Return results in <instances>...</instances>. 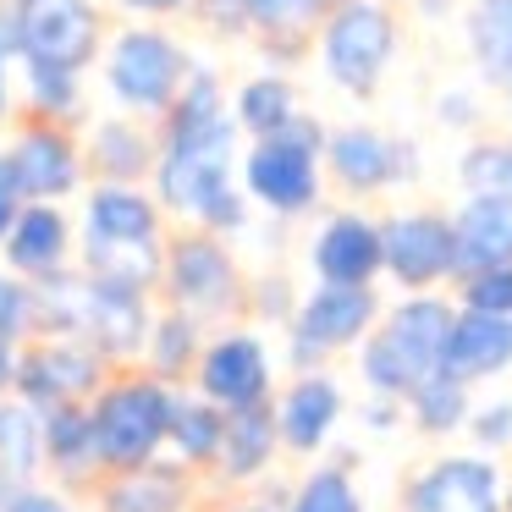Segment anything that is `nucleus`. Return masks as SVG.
Returning <instances> with one entry per match:
<instances>
[{
	"label": "nucleus",
	"mask_w": 512,
	"mask_h": 512,
	"mask_svg": "<svg viewBox=\"0 0 512 512\" xmlns=\"http://www.w3.org/2000/svg\"><path fill=\"white\" fill-rule=\"evenodd\" d=\"M6 160H12V171H17V188H23V199L61 204V199H72V193L89 182L78 127L45 122V116H23V122L12 127Z\"/></svg>",
	"instance_id": "nucleus-11"
},
{
	"label": "nucleus",
	"mask_w": 512,
	"mask_h": 512,
	"mask_svg": "<svg viewBox=\"0 0 512 512\" xmlns=\"http://www.w3.org/2000/svg\"><path fill=\"white\" fill-rule=\"evenodd\" d=\"M457 309L512 314V259H507V265H485V270L457 276Z\"/></svg>",
	"instance_id": "nucleus-37"
},
{
	"label": "nucleus",
	"mask_w": 512,
	"mask_h": 512,
	"mask_svg": "<svg viewBox=\"0 0 512 512\" xmlns=\"http://www.w3.org/2000/svg\"><path fill=\"white\" fill-rule=\"evenodd\" d=\"M364 424H369L375 435L397 430V424H402V402H397V397H375V391H369V402H364Z\"/></svg>",
	"instance_id": "nucleus-47"
},
{
	"label": "nucleus",
	"mask_w": 512,
	"mask_h": 512,
	"mask_svg": "<svg viewBox=\"0 0 512 512\" xmlns=\"http://www.w3.org/2000/svg\"><path fill=\"white\" fill-rule=\"evenodd\" d=\"M149 325H155V320H149L144 287H127V281L89 276L78 336H83V342H89L100 358H133V353H144Z\"/></svg>",
	"instance_id": "nucleus-16"
},
{
	"label": "nucleus",
	"mask_w": 512,
	"mask_h": 512,
	"mask_svg": "<svg viewBox=\"0 0 512 512\" xmlns=\"http://www.w3.org/2000/svg\"><path fill=\"white\" fill-rule=\"evenodd\" d=\"M39 452H45V468H56L61 479L83 485V479L100 468L89 408H83V402H56V408H39Z\"/></svg>",
	"instance_id": "nucleus-25"
},
{
	"label": "nucleus",
	"mask_w": 512,
	"mask_h": 512,
	"mask_svg": "<svg viewBox=\"0 0 512 512\" xmlns=\"http://www.w3.org/2000/svg\"><path fill=\"white\" fill-rule=\"evenodd\" d=\"M160 199L144 182H94L83 204V237L94 243H155L160 237Z\"/></svg>",
	"instance_id": "nucleus-22"
},
{
	"label": "nucleus",
	"mask_w": 512,
	"mask_h": 512,
	"mask_svg": "<svg viewBox=\"0 0 512 512\" xmlns=\"http://www.w3.org/2000/svg\"><path fill=\"white\" fill-rule=\"evenodd\" d=\"M232 512H281V507H270V501H243V507H232Z\"/></svg>",
	"instance_id": "nucleus-50"
},
{
	"label": "nucleus",
	"mask_w": 512,
	"mask_h": 512,
	"mask_svg": "<svg viewBox=\"0 0 512 512\" xmlns=\"http://www.w3.org/2000/svg\"><path fill=\"white\" fill-rule=\"evenodd\" d=\"M0 512H72L67 501L56 496V490H39V485H23L12 490V496L0 501Z\"/></svg>",
	"instance_id": "nucleus-43"
},
{
	"label": "nucleus",
	"mask_w": 512,
	"mask_h": 512,
	"mask_svg": "<svg viewBox=\"0 0 512 512\" xmlns=\"http://www.w3.org/2000/svg\"><path fill=\"white\" fill-rule=\"evenodd\" d=\"M463 39L468 56H474V72L501 89L512 78V0H474L463 12Z\"/></svg>",
	"instance_id": "nucleus-29"
},
{
	"label": "nucleus",
	"mask_w": 512,
	"mask_h": 512,
	"mask_svg": "<svg viewBox=\"0 0 512 512\" xmlns=\"http://www.w3.org/2000/svg\"><path fill=\"white\" fill-rule=\"evenodd\" d=\"M188 507V479L182 468H133V474H111L100 490V512H182Z\"/></svg>",
	"instance_id": "nucleus-30"
},
{
	"label": "nucleus",
	"mask_w": 512,
	"mask_h": 512,
	"mask_svg": "<svg viewBox=\"0 0 512 512\" xmlns=\"http://www.w3.org/2000/svg\"><path fill=\"white\" fill-rule=\"evenodd\" d=\"M248 303L259 309V320H292V309H298V298H292V287H287L281 276H265Z\"/></svg>",
	"instance_id": "nucleus-42"
},
{
	"label": "nucleus",
	"mask_w": 512,
	"mask_h": 512,
	"mask_svg": "<svg viewBox=\"0 0 512 512\" xmlns=\"http://www.w3.org/2000/svg\"><path fill=\"white\" fill-rule=\"evenodd\" d=\"M391 6H397V0H391Z\"/></svg>",
	"instance_id": "nucleus-53"
},
{
	"label": "nucleus",
	"mask_w": 512,
	"mask_h": 512,
	"mask_svg": "<svg viewBox=\"0 0 512 512\" xmlns=\"http://www.w3.org/2000/svg\"><path fill=\"white\" fill-rule=\"evenodd\" d=\"M34 331V281L0 270V336H23Z\"/></svg>",
	"instance_id": "nucleus-39"
},
{
	"label": "nucleus",
	"mask_w": 512,
	"mask_h": 512,
	"mask_svg": "<svg viewBox=\"0 0 512 512\" xmlns=\"http://www.w3.org/2000/svg\"><path fill=\"white\" fill-rule=\"evenodd\" d=\"M501 89H507V116H512V78H507V83H501Z\"/></svg>",
	"instance_id": "nucleus-52"
},
{
	"label": "nucleus",
	"mask_w": 512,
	"mask_h": 512,
	"mask_svg": "<svg viewBox=\"0 0 512 512\" xmlns=\"http://www.w3.org/2000/svg\"><path fill=\"white\" fill-rule=\"evenodd\" d=\"M325 133L331 127H320V116L298 111L281 133L248 138V149L237 155V182H243L248 204H259L276 221L309 215L320 204V182H325V166H320Z\"/></svg>",
	"instance_id": "nucleus-3"
},
{
	"label": "nucleus",
	"mask_w": 512,
	"mask_h": 512,
	"mask_svg": "<svg viewBox=\"0 0 512 512\" xmlns=\"http://www.w3.org/2000/svg\"><path fill=\"white\" fill-rule=\"evenodd\" d=\"M199 320L193 314H166V320H155L149 325V342H144V353H149V364H155V375L160 380H182V375H193V364H199Z\"/></svg>",
	"instance_id": "nucleus-34"
},
{
	"label": "nucleus",
	"mask_w": 512,
	"mask_h": 512,
	"mask_svg": "<svg viewBox=\"0 0 512 512\" xmlns=\"http://www.w3.org/2000/svg\"><path fill=\"white\" fill-rule=\"evenodd\" d=\"M457 182L463 193H512V144H468Z\"/></svg>",
	"instance_id": "nucleus-36"
},
{
	"label": "nucleus",
	"mask_w": 512,
	"mask_h": 512,
	"mask_svg": "<svg viewBox=\"0 0 512 512\" xmlns=\"http://www.w3.org/2000/svg\"><path fill=\"white\" fill-rule=\"evenodd\" d=\"M160 155H155V199L160 210L182 215L188 226H204L215 237H232L248 226V193L237 182V133L232 100L221 89V72L193 61L177 100L155 122Z\"/></svg>",
	"instance_id": "nucleus-1"
},
{
	"label": "nucleus",
	"mask_w": 512,
	"mask_h": 512,
	"mask_svg": "<svg viewBox=\"0 0 512 512\" xmlns=\"http://www.w3.org/2000/svg\"><path fill=\"white\" fill-rule=\"evenodd\" d=\"M452 320H457V303H446L441 292H408L402 303L380 309L375 331L358 342V375H364V391L402 402L424 375L441 369Z\"/></svg>",
	"instance_id": "nucleus-2"
},
{
	"label": "nucleus",
	"mask_w": 512,
	"mask_h": 512,
	"mask_svg": "<svg viewBox=\"0 0 512 512\" xmlns=\"http://www.w3.org/2000/svg\"><path fill=\"white\" fill-rule=\"evenodd\" d=\"M320 166L342 193L369 199V193H386V188H397V182L419 177V144L353 122V127H331V133H325Z\"/></svg>",
	"instance_id": "nucleus-10"
},
{
	"label": "nucleus",
	"mask_w": 512,
	"mask_h": 512,
	"mask_svg": "<svg viewBox=\"0 0 512 512\" xmlns=\"http://www.w3.org/2000/svg\"><path fill=\"white\" fill-rule=\"evenodd\" d=\"M380 320V292L375 287H336V281H320L309 298H298L292 309V342L287 358L292 369H320L331 353H347L358 347Z\"/></svg>",
	"instance_id": "nucleus-9"
},
{
	"label": "nucleus",
	"mask_w": 512,
	"mask_h": 512,
	"mask_svg": "<svg viewBox=\"0 0 512 512\" xmlns=\"http://www.w3.org/2000/svg\"><path fill=\"white\" fill-rule=\"evenodd\" d=\"M298 111H303L298 89H292V78H287V72H276V67L243 78V83H237V94H232V122H237V133H243V138L281 133Z\"/></svg>",
	"instance_id": "nucleus-26"
},
{
	"label": "nucleus",
	"mask_w": 512,
	"mask_h": 512,
	"mask_svg": "<svg viewBox=\"0 0 512 512\" xmlns=\"http://www.w3.org/2000/svg\"><path fill=\"white\" fill-rule=\"evenodd\" d=\"M435 116H441L446 127H474L479 105H474V94H468V89H452V94H441V100H435Z\"/></svg>",
	"instance_id": "nucleus-46"
},
{
	"label": "nucleus",
	"mask_w": 512,
	"mask_h": 512,
	"mask_svg": "<svg viewBox=\"0 0 512 512\" xmlns=\"http://www.w3.org/2000/svg\"><path fill=\"white\" fill-rule=\"evenodd\" d=\"M17 116V34H12V17L0 6V122Z\"/></svg>",
	"instance_id": "nucleus-41"
},
{
	"label": "nucleus",
	"mask_w": 512,
	"mask_h": 512,
	"mask_svg": "<svg viewBox=\"0 0 512 512\" xmlns=\"http://www.w3.org/2000/svg\"><path fill=\"white\" fill-rule=\"evenodd\" d=\"M221 430H226V413L215 408L210 397H177V391H171L166 441L177 446V457H182L188 468L215 463V452H221Z\"/></svg>",
	"instance_id": "nucleus-31"
},
{
	"label": "nucleus",
	"mask_w": 512,
	"mask_h": 512,
	"mask_svg": "<svg viewBox=\"0 0 512 512\" xmlns=\"http://www.w3.org/2000/svg\"><path fill=\"white\" fill-rule=\"evenodd\" d=\"M127 17H144V23H166V17H188L193 0H116Z\"/></svg>",
	"instance_id": "nucleus-45"
},
{
	"label": "nucleus",
	"mask_w": 512,
	"mask_h": 512,
	"mask_svg": "<svg viewBox=\"0 0 512 512\" xmlns=\"http://www.w3.org/2000/svg\"><path fill=\"white\" fill-rule=\"evenodd\" d=\"M17 353H23V342H17V336H0V397H6L12 380H17Z\"/></svg>",
	"instance_id": "nucleus-48"
},
{
	"label": "nucleus",
	"mask_w": 512,
	"mask_h": 512,
	"mask_svg": "<svg viewBox=\"0 0 512 512\" xmlns=\"http://www.w3.org/2000/svg\"><path fill=\"white\" fill-rule=\"evenodd\" d=\"M441 369L463 386L474 380H496L512 369V314H479V309H457L452 336H446Z\"/></svg>",
	"instance_id": "nucleus-21"
},
{
	"label": "nucleus",
	"mask_w": 512,
	"mask_h": 512,
	"mask_svg": "<svg viewBox=\"0 0 512 512\" xmlns=\"http://www.w3.org/2000/svg\"><path fill=\"white\" fill-rule=\"evenodd\" d=\"M402 512H501V468L485 452H452L402 485Z\"/></svg>",
	"instance_id": "nucleus-14"
},
{
	"label": "nucleus",
	"mask_w": 512,
	"mask_h": 512,
	"mask_svg": "<svg viewBox=\"0 0 512 512\" xmlns=\"http://www.w3.org/2000/svg\"><path fill=\"white\" fill-rule=\"evenodd\" d=\"M452 248H457V276L485 270V265H507L512 259V193H468L452 215Z\"/></svg>",
	"instance_id": "nucleus-23"
},
{
	"label": "nucleus",
	"mask_w": 512,
	"mask_h": 512,
	"mask_svg": "<svg viewBox=\"0 0 512 512\" xmlns=\"http://www.w3.org/2000/svg\"><path fill=\"white\" fill-rule=\"evenodd\" d=\"M89 419H94L100 474H133V468L155 463L160 441H166L171 386L160 375L111 380V386L100 391V402L89 408Z\"/></svg>",
	"instance_id": "nucleus-6"
},
{
	"label": "nucleus",
	"mask_w": 512,
	"mask_h": 512,
	"mask_svg": "<svg viewBox=\"0 0 512 512\" xmlns=\"http://www.w3.org/2000/svg\"><path fill=\"white\" fill-rule=\"evenodd\" d=\"M100 375H105V358L83 336H45V342L17 353L12 391L39 413V408H56V402H83L89 391H100Z\"/></svg>",
	"instance_id": "nucleus-13"
},
{
	"label": "nucleus",
	"mask_w": 512,
	"mask_h": 512,
	"mask_svg": "<svg viewBox=\"0 0 512 512\" xmlns=\"http://www.w3.org/2000/svg\"><path fill=\"white\" fill-rule=\"evenodd\" d=\"M380 276H391L402 292H435L457 276L452 215L402 210L380 221Z\"/></svg>",
	"instance_id": "nucleus-12"
},
{
	"label": "nucleus",
	"mask_w": 512,
	"mask_h": 512,
	"mask_svg": "<svg viewBox=\"0 0 512 512\" xmlns=\"http://www.w3.org/2000/svg\"><path fill=\"white\" fill-rule=\"evenodd\" d=\"M468 408H474L468 386H463V380H452L446 369L424 375L419 386L402 397V413H408V419L419 424L424 435H457V430L468 424Z\"/></svg>",
	"instance_id": "nucleus-33"
},
{
	"label": "nucleus",
	"mask_w": 512,
	"mask_h": 512,
	"mask_svg": "<svg viewBox=\"0 0 512 512\" xmlns=\"http://www.w3.org/2000/svg\"><path fill=\"white\" fill-rule=\"evenodd\" d=\"M501 512H512V479L501 485Z\"/></svg>",
	"instance_id": "nucleus-51"
},
{
	"label": "nucleus",
	"mask_w": 512,
	"mask_h": 512,
	"mask_svg": "<svg viewBox=\"0 0 512 512\" xmlns=\"http://www.w3.org/2000/svg\"><path fill=\"white\" fill-rule=\"evenodd\" d=\"M210 34L221 39H248V12H243V0H193V12Z\"/></svg>",
	"instance_id": "nucleus-40"
},
{
	"label": "nucleus",
	"mask_w": 512,
	"mask_h": 512,
	"mask_svg": "<svg viewBox=\"0 0 512 512\" xmlns=\"http://www.w3.org/2000/svg\"><path fill=\"white\" fill-rule=\"evenodd\" d=\"M397 12L391 0H336L314 28V56L331 89L347 100H369L386 83V67L397 56Z\"/></svg>",
	"instance_id": "nucleus-5"
},
{
	"label": "nucleus",
	"mask_w": 512,
	"mask_h": 512,
	"mask_svg": "<svg viewBox=\"0 0 512 512\" xmlns=\"http://www.w3.org/2000/svg\"><path fill=\"white\" fill-rule=\"evenodd\" d=\"M17 83H23V116H45V122H67V127H78L89 116L83 72L50 67V61H17Z\"/></svg>",
	"instance_id": "nucleus-27"
},
{
	"label": "nucleus",
	"mask_w": 512,
	"mask_h": 512,
	"mask_svg": "<svg viewBox=\"0 0 512 512\" xmlns=\"http://www.w3.org/2000/svg\"><path fill=\"white\" fill-rule=\"evenodd\" d=\"M166 281L171 303L193 320H226V314L248 309V287H243V270H237L226 237L204 232V226H188L166 243Z\"/></svg>",
	"instance_id": "nucleus-7"
},
{
	"label": "nucleus",
	"mask_w": 512,
	"mask_h": 512,
	"mask_svg": "<svg viewBox=\"0 0 512 512\" xmlns=\"http://www.w3.org/2000/svg\"><path fill=\"white\" fill-rule=\"evenodd\" d=\"M281 512H364V496H358L353 474L342 463H325L303 474V485L287 496Z\"/></svg>",
	"instance_id": "nucleus-35"
},
{
	"label": "nucleus",
	"mask_w": 512,
	"mask_h": 512,
	"mask_svg": "<svg viewBox=\"0 0 512 512\" xmlns=\"http://www.w3.org/2000/svg\"><path fill=\"white\" fill-rule=\"evenodd\" d=\"M188 72H193L188 45L171 39L166 28L127 23V28H116V34H105L100 78H105V94H111L116 111L144 116V122H160V111L177 100V89H182Z\"/></svg>",
	"instance_id": "nucleus-4"
},
{
	"label": "nucleus",
	"mask_w": 512,
	"mask_h": 512,
	"mask_svg": "<svg viewBox=\"0 0 512 512\" xmlns=\"http://www.w3.org/2000/svg\"><path fill=\"white\" fill-rule=\"evenodd\" d=\"M309 265L320 281H336V287H375L380 276V221L358 210H336L320 221L309 243Z\"/></svg>",
	"instance_id": "nucleus-18"
},
{
	"label": "nucleus",
	"mask_w": 512,
	"mask_h": 512,
	"mask_svg": "<svg viewBox=\"0 0 512 512\" xmlns=\"http://www.w3.org/2000/svg\"><path fill=\"white\" fill-rule=\"evenodd\" d=\"M23 188H17V171H12V160H6V149H0V237L12 232V221H17V210H23Z\"/></svg>",
	"instance_id": "nucleus-44"
},
{
	"label": "nucleus",
	"mask_w": 512,
	"mask_h": 512,
	"mask_svg": "<svg viewBox=\"0 0 512 512\" xmlns=\"http://www.w3.org/2000/svg\"><path fill=\"white\" fill-rule=\"evenodd\" d=\"M193 386H199V397H210L221 413L270 402L265 342H259L254 331H226V336H215V342H204L199 364H193Z\"/></svg>",
	"instance_id": "nucleus-15"
},
{
	"label": "nucleus",
	"mask_w": 512,
	"mask_h": 512,
	"mask_svg": "<svg viewBox=\"0 0 512 512\" xmlns=\"http://www.w3.org/2000/svg\"><path fill=\"white\" fill-rule=\"evenodd\" d=\"M160 155V138L144 116H100L89 122V138H83V166H89V182H149Z\"/></svg>",
	"instance_id": "nucleus-19"
},
{
	"label": "nucleus",
	"mask_w": 512,
	"mask_h": 512,
	"mask_svg": "<svg viewBox=\"0 0 512 512\" xmlns=\"http://www.w3.org/2000/svg\"><path fill=\"white\" fill-rule=\"evenodd\" d=\"M413 6H419L424 17H446V12L457 6V0H413Z\"/></svg>",
	"instance_id": "nucleus-49"
},
{
	"label": "nucleus",
	"mask_w": 512,
	"mask_h": 512,
	"mask_svg": "<svg viewBox=\"0 0 512 512\" xmlns=\"http://www.w3.org/2000/svg\"><path fill=\"white\" fill-rule=\"evenodd\" d=\"M83 270L149 292L160 287V270H166V237H155V243H94V237H83Z\"/></svg>",
	"instance_id": "nucleus-32"
},
{
	"label": "nucleus",
	"mask_w": 512,
	"mask_h": 512,
	"mask_svg": "<svg viewBox=\"0 0 512 512\" xmlns=\"http://www.w3.org/2000/svg\"><path fill=\"white\" fill-rule=\"evenodd\" d=\"M468 441H474V452H485V457H496V452H507L512 446V402L501 397V402H479V408H468Z\"/></svg>",
	"instance_id": "nucleus-38"
},
{
	"label": "nucleus",
	"mask_w": 512,
	"mask_h": 512,
	"mask_svg": "<svg viewBox=\"0 0 512 512\" xmlns=\"http://www.w3.org/2000/svg\"><path fill=\"white\" fill-rule=\"evenodd\" d=\"M17 34V61L89 72L105 50V12L94 0H0Z\"/></svg>",
	"instance_id": "nucleus-8"
},
{
	"label": "nucleus",
	"mask_w": 512,
	"mask_h": 512,
	"mask_svg": "<svg viewBox=\"0 0 512 512\" xmlns=\"http://www.w3.org/2000/svg\"><path fill=\"white\" fill-rule=\"evenodd\" d=\"M67 254H72L67 210H61V204H45V199H28L23 210H17L12 232L0 237V259H6V270L23 276V281L67 270Z\"/></svg>",
	"instance_id": "nucleus-20"
},
{
	"label": "nucleus",
	"mask_w": 512,
	"mask_h": 512,
	"mask_svg": "<svg viewBox=\"0 0 512 512\" xmlns=\"http://www.w3.org/2000/svg\"><path fill=\"white\" fill-rule=\"evenodd\" d=\"M276 408V435L287 452L298 457H314L331 446L336 424H342V386H336V375H325V369H298V380H292L287 391H281V402H270Z\"/></svg>",
	"instance_id": "nucleus-17"
},
{
	"label": "nucleus",
	"mask_w": 512,
	"mask_h": 512,
	"mask_svg": "<svg viewBox=\"0 0 512 512\" xmlns=\"http://www.w3.org/2000/svg\"><path fill=\"white\" fill-rule=\"evenodd\" d=\"M276 446H281V435H276V408H270V402L232 408L226 413L215 463H221V474L232 479V485H248V479H259L270 463H276Z\"/></svg>",
	"instance_id": "nucleus-24"
},
{
	"label": "nucleus",
	"mask_w": 512,
	"mask_h": 512,
	"mask_svg": "<svg viewBox=\"0 0 512 512\" xmlns=\"http://www.w3.org/2000/svg\"><path fill=\"white\" fill-rule=\"evenodd\" d=\"M39 413L23 397H0V501L23 485H39Z\"/></svg>",
	"instance_id": "nucleus-28"
}]
</instances>
